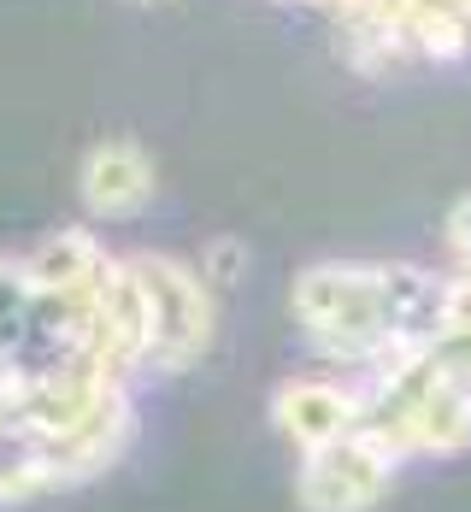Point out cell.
<instances>
[{
	"label": "cell",
	"mask_w": 471,
	"mask_h": 512,
	"mask_svg": "<svg viewBox=\"0 0 471 512\" xmlns=\"http://www.w3.org/2000/svg\"><path fill=\"white\" fill-rule=\"evenodd\" d=\"M371 442H383L395 460H454L471 448V389L430 354H413L389 371L366 377V418Z\"/></svg>",
	"instance_id": "3"
},
{
	"label": "cell",
	"mask_w": 471,
	"mask_h": 512,
	"mask_svg": "<svg viewBox=\"0 0 471 512\" xmlns=\"http://www.w3.org/2000/svg\"><path fill=\"white\" fill-rule=\"evenodd\" d=\"M448 271L413 259H318L295 277L289 307L336 371H389L424 354L448 318Z\"/></svg>",
	"instance_id": "1"
},
{
	"label": "cell",
	"mask_w": 471,
	"mask_h": 512,
	"mask_svg": "<svg viewBox=\"0 0 471 512\" xmlns=\"http://www.w3.org/2000/svg\"><path fill=\"white\" fill-rule=\"evenodd\" d=\"M242 271H248V248H242L236 236H212L207 248H201V277L212 283V295L236 289V283H242Z\"/></svg>",
	"instance_id": "8"
},
{
	"label": "cell",
	"mask_w": 471,
	"mask_h": 512,
	"mask_svg": "<svg viewBox=\"0 0 471 512\" xmlns=\"http://www.w3.org/2000/svg\"><path fill=\"white\" fill-rule=\"evenodd\" d=\"M395 471H401V460L383 442H371L366 430H354L330 448L301 454L295 501H301V512H371L395 489Z\"/></svg>",
	"instance_id": "5"
},
{
	"label": "cell",
	"mask_w": 471,
	"mask_h": 512,
	"mask_svg": "<svg viewBox=\"0 0 471 512\" xmlns=\"http://www.w3.org/2000/svg\"><path fill=\"white\" fill-rule=\"evenodd\" d=\"M148 318V371H195L218 342V295L177 254H124Z\"/></svg>",
	"instance_id": "4"
},
{
	"label": "cell",
	"mask_w": 471,
	"mask_h": 512,
	"mask_svg": "<svg viewBox=\"0 0 471 512\" xmlns=\"http://www.w3.org/2000/svg\"><path fill=\"white\" fill-rule=\"evenodd\" d=\"M360 418H366V377L354 371H295L289 383L271 389V424L301 454L354 436Z\"/></svg>",
	"instance_id": "6"
},
{
	"label": "cell",
	"mask_w": 471,
	"mask_h": 512,
	"mask_svg": "<svg viewBox=\"0 0 471 512\" xmlns=\"http://www.w3.org/2000/svg\"><path fill=\"white\" fill-rule=\"evenodd\" d=\"M154 189H159L154 159L142 154L130 136L95 142L83 154V165H77V195H83L89 218H136L142 206L154 201Z\"/></svg>",
	"instance_id": "7"
},
{
	"label": "cell",
	"mask_w": 471,
	"mask_h": 512,
	"mask_svg": "<svg viewBox=\"0 0 471 512\" xmlns=\"http://www.w3.org/2000/svg\"><path fill=\"white\" fill-rule=\"evenodd\" d=\"M0 418H6V412H0Z\"/></svg>",
	"instance_id": "10"
},
{
	"label": "cell",
	"mask_w": 471,
	"mask_h": 512,
	"mask_svg": "<svg viewBox=\"0 0 471 512\" xmlns=\"http://www.w3.org/2000/svg\"><path fill=\"white\" fill-rule=\"evenodd\" d=\"M6 418L36 436V448L53 471V489H71V483H89V477L112 471L136 436L130 383L77 371V365L30 377L18 389V401L6 407Z\"/></svg>",
	"instance_id": "2"
},
{
	"label": "cell",
	"mask_w": 471,
	"mask_h": 512,
	"mask_svg": "<svg viewBox=\"0 0 471 512\" xmlns=\"http://www.w3.org/2000/svg\"><path fill=\"white\" fill-rule=\"evenodd\" d=\"M448 277L471 283V195L448 206Z\"/></svg>",
	"instance_id": "9"
}]
</instances>
